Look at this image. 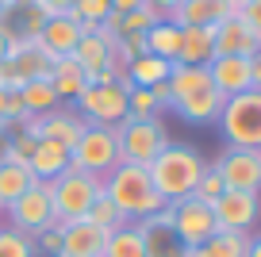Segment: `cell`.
Listing matches in <instances>:
<instances>
[{"label":"cell","mask_w":261,"mask_h":257,"mask_svg":"<svg viewBox=\"0 0 261 257\" xmlns=\"http://www.w3.org/2000/svg\"><path fill=\"white\" fill-rule=\"evenodd\" d=\"M162 12H154L150 4H142V8H135V12H127L123 16V35H146L154 23H162Z\"/></svg>","instance_id":"obj_35"},{"label":"cell","mask_w":261,"mask_h":257,"mask_svg":"<svg viewBox=\"0 0 261 257\" xmlns=\"http://www.w3.org/2000/svg\"><path fill=\"white\" fill-rule=\"evenodd\" d=\"M19 100H23L27 115H46L58 108V92L50 85V77H35V81H23L19 85Z\"/></svg>","instance_id":"obj_29"},{"label":"cell","mask_w":261,"mask_h":257,"mask_svg":"<svg viewBox=\"0 0 261 257\" xmlns=\"http://www.w3.org/2000/svg\"><path fill=\"white\" fill-rule=\"evenodd\" d=\"M127 77H115V81H104V85H89L81 96L73 100L77 104V115L92 127H119L127 119Z\"/></svg>","instance_id":"obj_6"},{"label":"cell","mask_w":261,"mask_h":257,"mask_svg":"<svg viewBox=\"0 0 261 257\" xmlns=\"http://www.w3.org/2000/svg\"><path fill=\"white\" fill-rule=\"evenodd\" d=\"M31 4H35V8H39L46 19H50V16H65V12L73 8L77 0H31Z\"/></svg>","instance_id":"obj_41"},{"label":"cell","mask_w":261,"mask_h":257,"mask_svg":"<svg viewBox=\"0 0 261 257\" xmlns=\"http://www.w3.org/2000/svg\"><path fill=\"white\" fill-rule=\"evenodd\" d=\"M112 12V4L108 0H77L73 8H69V16L77 19V23H85V27H100V19Z\"/></svg>","instance_id":"obj_37"},{"label":"cell","mask_w":261,"mask_h":257,"mask_svg":"<svg viewBox=\"0 0 261 257\" xmlns=\"http://www.w3.org/2000/svg\"><path fill=\"white\" fill-rule=\"evenodd\" d=\"M108 246V230L92 226L89 219H77V223L62 226V253L58 257H104Z\"/></svg>","instance_id":"obj_17"},{"label":"cell","mask_w":261,"mask_h":257,"mask_svg":"<svg viewBox=\"0 0 261 257\" xmlns=\"http://www.w3.org/2000/svg\"><path fill=\"white\" fill-rule=\"evenodd\" d=\"M0 215H4V208H0Z\"/></svg>","instance_id":"obj_51"},{"label":"cell","mask_w":261,"mask_h":257,"mask_svg":"<svg viewBox=\"0 0 261 257\" xmlns=\"http://www.w3.org/2000/svg\"><path fill=\"white\" fill-rule=\"evenodd\" d=\"M173 112H177L180 119H188V123H212V119H219V112H223V96H219L215 89L192 92V96L177 100V104H173Z\"/></svg>","instance_id":"obj_25"},{"label":"cell","mask_w":261,"mask_h":257,"mask_svg":"<svg viewBox=\"0 0 261 257\" xmlns=\"http://www.w3.org/2000/svg\"><path fill=\"white\" fill-rule=\"evenodd\" d=\"M173 230H177V238L185 242L188 249H200L215 230H219V223H215V215H212L207 203H200L196 196H188V200L173 203Z\"/></svg>","instance_id":"obj_11"},{"label":"cell","mask_w":261,"mask_h":257,"mask_svg":"<svg viewBox=\"0 0 261 257\" xmlns=\"http://www.w3.org/2000/svg\"><path fill=\"white\" fill-rule=\"evenodd\" d=\"M146 4H150L154 12H162V16H169V12L177 8V4H180V0H146Z\"/></svg>","instance_id":"obj_43"},{"label":"cell","mask_w":261,"mask_h":257,"mask_svg":"<svg viewBox=\"0 0 261 257\" xmlns=\"http://www.w3.org/2000/svg\"><path fill=\"white\" fill-rule=\"evenodd\" d=\"M204 165L207 161L200 158L188 142H169L146 165V173H150V181H154L158 196H162L165 203H180V200H188V196L196 192V181H200Z\"/></svg>","instance_id":"obj_1"},{"label":"cell","mask_w":261,"mask_h":257,"mask_svg":"<svg viewBox=\"0 0 261 257\" xmlns=\"http://www.w3.org/2000/svg\"><path fill=\"white\" fill-rule=\"evenodd\" d=\"M69 58L85 69L89 85H92V77H96V73L119 65V62H115V54H112V46H104V42H100V35H81V42H77V50H73ZM119 69H123V65H119Z\"/></svg>","instance_id":"obj_21"},{"label":"cell","mask_w":261,"mask_h":257,"mask_svg":"<svg viewBox=\"0 0 261 257\" xmlns=\"http://www.w3.org/2000/svg\"><path fill=\"white\" fill-rule=\"evenodd\" d=\"M35 253H46V257L62 253V226H46V230L35 234Z\"/></svg>","instance_id":"obj_39"},{"label":"cell","mask_w":261,"mask_h":257,"mask_svg":"<svg viewBox=\"0 0 261 257\" xmlns=\"http://www.w3.org/2000/svg\"><path fill=\"white\" fill-rule=\"evenodd\" d=\"M4 211H8L12 230L27 234V238H35L39 230L54 226V200H50V181H35V185L27 188L19 200H12Z\"/></svg>","instance_id":"obj_8"},{"label":"cell","mask_w":261,"mask_h":257,"mask_svg":"<svg viewBox=\"0 0 261 257\" xmlns=\"http://www.w3.org/2000/svg\"><path fill=\"white\" fill-rule=\"evenodd\" d=\"M112 131L115 146H119V165H150L169 146V131H165L162 115L158 119H123Z\"/></svg>","instance_id":"obj_4"},{"label":"cell","mask_w":261,"mask_h":257,"mask_svg":"<svg viewBox=\"0 0 261 257\" xmlns=\"http://www.w3.org/2000/svg\"><path fill=\"white\" fill-rule=\"evenodd\" d=\"M4 4H19V0H4Z\"/></svg>","instance_id":"obj_50"},{"label":"cell","mask_w":261,"mask_h":257,"mask_svg":"<svg viewBox=\"0 0 261 257\" xmlns=\"http://www.w3.org/2000/svg\"><path fill=\"white\" fill-rule=\"evenodd\" d=\"M85 127H89V123H85L77 112H65V108H54V112H46V115H31V119L23 123L27 135L62 142L65 150H73V146H77V138H81Z\"/></svg>","instance_id":"obj_13"},{"label":"cell","mask_w":261,"mask_h":257,"mask_svg":"<svg viewBox=\"0 0 261 257\" xmlns=\"http://www.w3.org/2000/svg\"><path fill=\"white\" fill-rule=\"evenodd\" d=\"M4 58H8V39L0 35V62H4Z\"/></svg>","instance_id":"obj_47"},{"label":"cell","mask_w":261,"mask_h":257,"mask_svg":"<svg viewBox=\"0 0 261 257\" xmlns=\"http://www.w3.org/2000/svg\"><path fill=\"white\" fill-rule=\"evenodd\" d=\"M165 85H169V96H173V104H177V100L192 96V92L212 89V77H207V65H180L177 62Z\"/></svg>","instance_id":"obj_26"},{"label":"cell","mask_w":261,"mask_h":257,"mask_svg":"<svg viewBox=\"0 0 261 257\" xmlns=\"http://www.w3.org/2000/svg\"><path fill=\"white\" fill-rule=\"evenodd\" d=\"M257 42L261 39L250 31V23L238 12H230L223 23H215V58H253Z\"/></svg>","instance_id":"obj_15"},{"label":"cell","mask_w":261,"mask_h":257,"mask_svg":"<svg viewBox=\"0 0 261 257\" xmlns=\"http://www.w3.org/2000/svg\"><path fill=\"white\" fill-rule=\"evenodd\" d=\"M85 219H89L92 226H100V230H108V234L119 230L123 223H130V219H127V215H123V211L112 203V196H108V192H100V196H96V203L89 208V215H85Z\"/></svg>","instance_id":"obj_32"},{"label":"cell","mask_w":261,"mask_h":257,"mask_svg":"<svg viewBox=\"0 0 261 257\" xmlns=\"http://www.w3.org/2000/svg\"><path fill=\"white\" fill-rule=\"evenodd\" d=\"M27 169H31L35 181H54L62 177L65 169H69V150H65L62 142H50V138H39V146H35L31 161H27Z\"/></svg>","instance_id":"obj_20"},{"label":"cell","mask_w":261,"mask_h":257,"mask_svg":"<svg viewBox=\"0 0 261 257\" xmlns=\"http://www.w3.org/2000/svg\"><path fill=\"white\" fill-rule=\"evenodd\" d=\"M227 16H230V8L223 0H180L165 19L177 23V27H215Z\"/></svg>","instance_id":"obj_19"},{"label":"cell","mask_w":261,"mask_h":257,"mask_svg":"<svg viewBox=\"0 0 261 257\" xmlns=\"http://www.w3.org/2000/svg\"><path fill=\"white\" fill-rule=\"evenodd\" d=\"M250 230H215L200 249H192V257H246L250 253Z\"/></svg>","instance_id":"obj_24"},{"label":"cell","mask_w":261,"mask_h":257,"mask_svg":"<svg viewBox=\"0 0 261 257\" xmlns=\"http://www.w3.org/2000/svg\"><path fill=\"white\" fill-rule=\"evenodd\" d=\"M142 234V246H146V257H192V249L177 238L173 230V203L162 208L158 215H146V219H135Z\"/></svg>","instance_id":"obj_10"},{"label":"cell","mask_w":261,"mask_h":257,"mask_svg":"<svg viewBox=\"0 0 261 257\" xmlns=\"http://www.w3.org/2000/svg\"><path fill=\"white\" fill-rule=\"evenodd\" d=\"M104 192V181L85 173V169H65L62 177L50 181V200H54V226L77 223L89 215V208L96 203V196Z\"/></svg>","instance_id":"obj_3"},{"label":"cell","mask_w":261,"mask_h":257,"mask_svg":"<svg viewBox=\"0 0 261 257\" xmlns=\"http://www.w3.org/2000/svg\"><path fill=\"white\" fill-rule=\"evenodd\" d=\"M212 165L219 169V177H223L227 188H234V192H257L261 196V150L227 146Z\"/></svg>","instance_id":"obj_9"},{"label":"cell","mask_w":261,"mask_h":257,"mask_svg":"<svg viewBox=\"0 0 261 257\" xmlns=\"http://www.w3.org/2000/svg\"><path fill=\"white\" fill-rule=\"evenodd\" d=\"M4 62L16 69L19 85H23V81H35V77H50V73H54V58H50L35 39L8 42V58H4Z\"/></svg>","instance_id":"obj_16"},{"label":"cell","mask_w":261,"mask_h":257,"mask_svg":"<svg viewBox=\"0 0 261 257\" xmlns=\"http://www.w3.org/2000/svg\"><path fill=\"white\" fill-rule=\"evenodd\" d=\"M238 16H242L246 23H250V31L261 39V0H246L242 8H238Z\"/></svg>","instance_id":"obj_40"},{"label":"cell","mask_w":261,"mask_h":257,"mask_svg":"<svg viewBox=\"0 0 261 257\" xmlns=\"http://www.w3.org/2000/svg\"><path fill=\"white\" fill-rule=\"evenodd\" d=\"M0 257H35V238L19 230H0Z\"/></svg>","instance_id":"obj_36"},{"label":"cell","mask_w":261,"mask_h":257,"mask_svg":"<svg viewBox=\"0 0 261 257\" xmlns=\"http://www.w3.org/2000/svg\"><path fill=\"white\" fill-rule=\"evenodd\" d=\"M0 119L16 123V127H23V123L31 119L27 108H23V100H19V92H4V89H0Z\"/></svg>","instance_id":"obj_38"},{"label":"cell","mask_w":261,"mask_h":257,"mask_svg":"<svg viewBox=\"0 0 261 257\" xmlns=\"http://www.w3.org/2000/svg\"><path fill=\"white\" fill-rule=\"evenodd\" d=\"M50 85H54L58 100H77L85 89H89V77H85V69L73 62V58H58L54 73H50Z\"/></svg>","instance_id":"obj_28"},{"label":"cell","mask_w":261,"mask_h":257,"mask_svg":"<svg viewBox=\"0 0 261 257\" xmlns=\"http://www.w3.org/2000/svg\"><path fill=\"white\" fill-rule=\"evenodd\" d=\"M215 123H219V131L227 135L230 146L261 150V89H250L242 96L223 100V112Z\"/></svg>","instance_id":"obj_5"},{"label":"cell","mask_w":261,"mask_h":257,"mask_svg":"<svg viewBox=\"0 0 261 257\" xmlns=\"http://www.w3.org/2000/svg\"><path fill=\"white\" fill-rule=\"evenodd\" d=\"M31 185H35V177H31V169H27V165L0 161V208H8L12 200H19Z\"/></svg>","instance_id":"obj_30"},{"label":"cell","mask_w":261,"mask_h":257,"mask_svg":"<svg viewBox=\"0 0 261 257\" xmlns=\"http://www.w3.org/2000/svg\"><path fill=\"white\" fill-rule=\"evenodd\" d=\"M104 257H146V246H142V234L135 223H123L119 230L108 234Z\"/></svg>","instance_id":"obj_31"},{"label":"cell","mask_w":261,"mask_h":257,"mask_svg":"<svg viewBox=\"0 0 261 257\" xmlns=\"http://www.w3.org/2000/svg\"><path fill=\"white\" fill-rule=\"evenodd\" d=\"M246 257H261V234L250 242V253H246Z\"/></svg>","instance_id":"obj_44"},{"label":"cell","mask_w":261,"mask_h":257,"mask_svg":"<svg viewBox=\"0 0 261 257\" xmlns=\"http://www.w3.org/2000/svg\"><path fill=\"white\" fill-rule=\"evenodd\" d=\"M69 165L73 169H85L92 177L104 181L115 165H119V146H115V131L112 127H85L77 146L69 150Z\"/></svg>","instance_id":"obj_7"},{"label":"cell","mask_w":261,"mask_h":257,"mask_svg":"<svg viewBox=\"0 0 261 257\" xmlns=\"http://www.w3.org/2000/svg\"><path fill=\"white\" fill-rule=\"evenodd\" d=\"M112 4V12H119V16H127V12H135V8H142L146 0H108Z\"/></svg>","instance_id":"obj_42"},{"label":"cell","mask_w":261,"mask_h":257,"mask_svg":"<svg viewBox=\"0 0 261 257\" xmlns=\"http://www.w3.org/2000/svg\"><path fill=\"white\" fill-rule=\"evenodd\" d=\"M162 104H158L154 89H127V119H158Z\"/></svg>","instance_id":"obj_33"},{"label":"cell","mask_w":261,"mask_h":257,"mask_svg":"<svg viewBox=\"0 0 261 257\" xmlns=\"http://www.w3.org/2000/svg\"><path fill=\"white\" fill-rule=\"evenodd\" d=\"M104 192L112 196V203L130 219V223H135V219H146V215H158L162 208H169V203L158 196L146 165H115L104 177Z\"/></svg>","instance_id":"obj_2"},{"label":"cell","mask_w":261,"mask_h":257,"mask_svg":"<svg viewBox=\"0 0 261 257\" xmlns=\"http://www.w3.org/2000/svg\"><path fill=\"white\" fill-rule=\"evenodd\" d=\"M253 89H261V62H253Z\"/></svg>","instance_id":"obj_46"},{"label":"cell","mask_w":261,"mask_h":257,"mask_svg":"<svg viewBox=\"0 0 261 257\" xmlns=\"http://www.w3.org/2000/svg\"><path fill=\"white\" fill-rule=\"evenodd\" d=\"M207 77H212V89L223 100L242 96V92L253 89V58H212Z\"/></svg>","instance_id":"obj_14"},{"label":"cell","mask_w":261,"mask_h":257,"mask_svg":"<svg viewBox=\"0 0 261 257\" xmlns=\"http://www.w3.org/2000/svg\"><path fill=\"white\" fill-rule=\"evenodd\" d=\"M169 73H173V65L162 62V58H154V54H142V58L123 65V77H127L130 89H158V85L169 81Z\"/></svg>","instance_id":"obj_22"},{"label":"cell","mask_w":261,"mask_h":257,"mask_svg":"<svg viewBox=\"0 0 261 257\" xmlns=\"http://www.w3.org/2000/svg\"><path fill=\"white\" fill-rule=\"evenodd\" d=\"M223 192H227V185H223L219 169H215V165H204V173H200V181H196V192H192V196H196L200 203H207V208H212Z\"/></svg>","instance_id":"obj_34"},{"label":"cell","mask_w":261,"mask_h":257,"mask_svg":"<svg viewBox=\"0 0 261 257\" xmlns=\"http://www.w3.org/2000/svg\"><path fill=\"white\" fill-rule=\"evenodd\" d=\"M146 54H154V58H162V62L177 65L180 62V27L169 23V19L154 23L146 31Z\"/></svg>","instance_id":"obj_27"},{"label":"cell","mask_w":261,"mask_h":257,"mask_svg":"<svg viewBox=\"0 0 261 257\" xmlns=\"http://www.w3.org/2000/svg\"><path fill=\"white\" fill-rule=\"evenodd\" d=\"M212 215H215V223H219V230H250V226L257 223V215H261V196L227 188V192L212 203Z\"/></svg>","instance_id":"obj_12"},{"label":"cell","mask_w":261,"mask_h":257,"mask_svg":"<svg viewBox=\"0 0 261 257\" xmlns=\"http://www.w3.org/2000/svg\"><path fill=\"white\" fill-rule=\"evenodd\" d=\"M8 138H12V135H4V131H0V161H4V153H8Z\"/></svg>","instance_id":"obj_45"},{"label":"cell","mask_w":261,"mask_h":257,"mask_svg":"<svg viewBox=\"0 0 261 257\" xmlns=\"http://www.w3.org/2000/svg\"><path fill=\"white\" fill-rule=\"evenodd\" d=\"M253 62H261V42H257V50H253Z\"/></svg>","instance_id":"obj_49"},{"label":"cell","mask_w":261,"mask_h":257,"mask_svg":"<svg viewBox=\"0 0 261 257\" xmlns=\"http://www.w3.org/2000/svg\"><path fill=\"white\" fill-rule=\"evenodd\" d=\"M223 4H227L230 12H238V8H242V4H246V0H223Z\"/></svg>","instance_id":"obj_48"},{"label":"cell","mask_w":261,"mask_h":257,"mask_svg":"<svg viewBox=\"0 0 261 257\" xmlns=\"http://www.w3.org/2000/svg\"><path fill=\"white\" fill-rule=\"evenodd\" d=\"M215 58V27H180V65H207Z\"/></svg>","instance_id":"obj_23"},{"label":"cell","mask_w":261,"mask_h":257,"mask_svg":"<svg viewBox=\"0 0 261 257\" xmlns=\"http://www.w3.org/2000/svg\"><path fill=\"white\" fill-rule=\"evenodd\" d=\"M35 42H39L54 62L58 58H69L77 50V42H81V23H77L69 12H65V16H50L46 23H42V31H39Z\"/></svg>","instance_id":"obj_18"}]
</instances>
